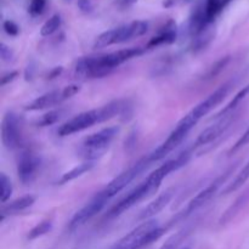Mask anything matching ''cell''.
<instances>
[{
  "label": "cell",
  "instance_id": "obj_1",
  "mask_svg": "<svg viewBox=\"0 0 249 249\" xmlns=\"http://www.w3.org/2000/svg\"><path fill=\"white\" fill-rule=\"evenodd\" d=\"M142 53L143 50L140 48H129L106 53V55L84 57L79 60L75 67V77L79 79L102 78L109 74L114 68L121 66L122 63L138 57Z\"/></svg>",
  "mask_w": 249,
  "mask_h": 249
},
{
  "label": "cell",
  "instance_id": "obj_2",
  "mask_svg": "<svg viewBox=\"0 0 249 249\" xmlns=\"http://www.w3.org/2000/svg\"><path fill=\"white\" fill-rule=\"evenodd\" d=\"M195 125H196V123H195V122L186 114V116L178 123V125L175 126L174 130L170 133V135L168 136L167 140H165L162 145L158 146L153 152H151L150 155L147 156L150 163L163 160V158H165V156H168L172 151H174L175 148L185 140L186 135L190 133V130H191Z\"/></svg>",
  "mask_w": 249,
  "mask_h": 249
},
{
  "label": "cell",
  "instance_id": "obj_3",
  "mask_svg": "<svg viewBox=\"0 0 249 249\" xmlns=\"http://www.w3.org/2000/svg\"><path fill=\"white\" fill-rule=\"evenodd\" d=\"M118 133L119 128L108 126V128H105L88 136L83 143V155H84L85 160L95 162L97 158L101 157Z\"/></svg>",
  "mask_w": 249,
  "mask_h": 249
},
{
  "label": "cell",
  "instance_id": "obj_4",
  "mask_svg": "<svg viewBox=\"0 0 249 249\" xmlns=\"http://www.w3.org/2000/svg\"><path fill=\"white\" fill-rule=\"evenodd\" d=\"M148 164H150V160H148L147 157L140 160L139 162H136L133 167L126 169L125 172L119 174L116 179L112 180V181L105 187L104 191L100 192V195L104 196L106 199H109L112 198V197L117 196V195L121 191H123V190L125 189L138 175H140L141 173L147 168Z\"/></svg>",
  "mask_w": 249,
  "mask_h": 249
},
{
  "label": "cell",
  "instance_id": "obj_5",
  "mask_svg": "<svg viewBox=\"0 0 249 249\" xmlns=\"http://www.w3.org/2000/svg\"><path fill=\"white\" fill-rule=\"evenodd\" d=\"M99 123H101V121H100L99 108L90 109V111L79 113L78 116L73 117L70 121L63 123L58 128L57 134L60 136L72 135V134L79 133V131L85 130V129L91 128L92 125Z\"/></svg>",
  "mask_w": 249,
  "mask_h": 249
},
{
  "label": "cell",
  "instance_id": "obj_6",
  "mask_svg": "<svg viewBox=\"0 0 249 249\" xmlns=\"http://www.w3.org/2000/svg\"><path fill=\"white\" fill-rule=\"evenodd\" d=\"M230 90H231V83H225V84L221 85L220 88H218L215 91L212 92L206 100L199 102L195 108H192L191 111L187 113V116H189L195 123H198L204 116H207L209 112L213 111L216 106H219V105L225 100V97L228 96Z\"/></svg>",
  "mask_w": 249,
  "mask_h": 249
},
{
  "label": "cell",
  "instance_id": "obj_7",
  "mask_svg": "<svg viewBox=\"0 0 249 249\" xmlns=\"http://www.w3.org/2000/svg\"><path fill=\"white\" fill-rule=\"evenodd\" d=\"M190 160V152L181 153L180 156H178L174 160H167L164 164H162L160 167H158L155 172H152L150 174V177L146 179L148 186H150L151 194H155L158 189H160V184H162L163 180L168 177L172 172L180 169L181 167L186 165V163Z\"/></svg>",
  "mask_w": 249,
  "mask_h": 249
},
{
  "label": "cell",
  "instance_id": "obj_8",
  "mask_svg": "<svg viewBox=\"0 0 249 249\" xmlns=\"http://www.w3.org/2000/svg\"><path fill=\"white\" fill-rule=\"evenodd\" d=\"M1 141L7 150H16L22 143L21 123L14 112H7L1 123Z\"/></svg>",
  "mask_w": 249,
  "mask_h": 249
},
{
  "label": "cell",
  "instance_id": "obj_9",
  "mask_svg": "<svg viewBox=\"0 0 249 249\" xmlns=\"http://www.w3.org/2000/svg\"><path fill=\"white\" fill-rule=\"evenodd\" d=\"M41 165L39 156L32 151H23L17 160V174L23 185H28L36 179Z\"/></svg>",
  "mask_w": 249,
  "mask_h": 249
},
{
  "label": "cell",
  "instance_id": "obj_10",
  "mask_svg": "<svg viewBox=\"0 0 249 249\" xmlns=\"http://www.w3.org/2000/svg\"><path fill=\"white\" fill-rule=\"evenodd\" d=\"M158 226L160 225H158L157 220H153V219L146 220L145 223L130 231L128 235L124 236L122 240H119L111 249H141L142 248L143 237Z\"/></svg>",
  "mask_w": 249,
  "mask_h": 249
},
{
  "label": "cell",
  "instance_id": "obj_11",
  "mask_svg": "<svg viewBox=\"0 0 249 249\" xmlns=\"http://www.w3.org/2000/svg\"><path fill=\"white\" fill-rule=\"evenodd\" d=\"M150 195L152 194H151V190H150V186H148L147 181L145 180V181L141 182L140 185H138L133 191L129 192L123 199H121V201H119L118 203H117L111 211H109L108 216L109 218H114V216L121 215V214H123L124 212L130 209L131 207L135 206L138 202L142 201L143 198L148 197Z\"/></svg>",
  "mask_w": 249,
  "mask_h": 249
},
{
  "label": "cell",
  "instance_id": "obj_12",
  "mask_svg": "<svg viewBox=\"0 0 249 249\" xmlns=\"http://www.w3.org/2000/svg\"><path fill=\"white\" fill-rule=\"evenodd\" d=\"M108 199L105 198L101 195H97L92 201H90L87 206L83 207L80 211H78L77 213L74 214V216L72 218L70 223V230L74 231L77 229H79L80 226L85 225L90 219L94 218L95 215L100 213V212L104 209V207L106 206V202Z\"/></svg>",
  "mask_w": 249,
  "mask_h": 249
},
{
  "label": "cell",
  "instance_id": "obj_13",
  "mask_svg": "<svg viewBox=\"0 0 249 249\" xmlns=\"http://www.w3.org/2000/svg\"><path fill=\"white\" fill-rule=\"evenodd\" d=\"M232 119L233 113L226 114V116L218 118V122L212 124L211 126L206 128L201 134H199L198 138H197L196 145L206 146L208 145V143L213 142L214 140H216L219 136H221L226 130H228V128L231 125V123H232Z\"/></svg>",
  "mask_w": 249,
  "mask_h": 249
},
{
  "label": "cell",
  "instance_id": "obj_14",
  "mask_svg": "<svg viewBox=\"0 0 249 249\" xmlns=\"http://www.w3.org/2000/svg\"><path fill=\"white\" fill-rule=\"evenodd\" d=\"M66 100L63 95V90H53V91L46 92L41 96L36 97L33 101L29 102L26 106L27 111H43V109L51 108L53 106H57L61 102Z\"/></svg>",
  "mask_w": 249,
  "mask_h": 249
},
{
  "label": "cell",
  "instance_id": "obj_15",
  "mask_svg": "<svg viewBox=\"0 0 249 249\" xmlns=\"http://www.w3.org/2000/svg\"><path fill=\"white\" fill-rule=\"evenodd\" d=\"M228 174H226L225 177H221V178H219V179H216L215 181L212 182L211 185H208L206 189L202 190V191L199 192L196 197H194V198L190 201L189 206L186 207V215H189V214L196 212L197 209H199L201 207H203L204 204L209 201V199H212V197H213L214 195L216 194V191H218L219 186H220V185L225 181V178L228 177Z\"/></svg>",
  "mask_w": 249,
  "mask_h": 249
},
{
  "label": "cell",
  "instance_id": "obj_16",
  "mask_svg": "<svg viewBox=\"0 0 249 249\" xmlns=\"http://www.w3.org/2000/svg\"><path fill=\"white\" fill-rule=\"evenodd\" d=\"M173 191L172 190H168V191L163 192L156 199H153L148 206H146V208H143L141 211V213L139 214V220H151L153 216H156L157 214H160L168 204L170 203L173 198Z\"/></svg>",
  "mask_w": 249,
  "mask_h": 249
},
{
  "label": "cell",
  "instance_id": "obj_17",
  "mask_svg": "<svg viewBox=\"0 0 249 249\" xmlns=\"http://www.w3.org/2000/svg\"><path fill=\"white\" fill-rule=\"evenodd\" d=\"M248 201H249V192H246V194L241 195V196L236 199L235 203L231 204V206L224 212L220 220H219V224H220V225H226V224L230 223L231 220H233V219H235L236 216L242 212V209L245 208V206L248 203Z\"/></svg>",
  "mask_w": 249,
  "mask_h": 249
},
{
  "label": "cell",
  "instance_id": "obj_18",
  "mask_svg": "<svg viewBox=\"0 0 249 249\" xmlns=\"http://www.w3.org/2000/svg\"><path fill=\"white\" fill-rule=\"evenodd\" d=\"M158 36H153L147 44V48H156V46L163 45V44H172L177 40V27H175L174 22H168L167 26L164 27Z\"/></svg>",
  "mask_w": 249,
  "mask_h": 249
},
{
  "label": "cell",
  "instance_id": "obj_19",
  "mask_svg": "<svg viewBox=\"0 0 249 249\" xmlns=\"http://www.w3.org/2000/svg\"><path fill=\"white\" fill-rule=\"evenodd\" d=\"M34 202H36V198H34V196H32V195H26V196L19 197V198L10 202L9 204H6V206L1 209L2 218H4L5 215H11V214H17L22 211H26L27 208L33 206Z\"/></svg>",
  "mask_w": 249,
  "mask_h": 249
},
{
  "label": "cell",
  "instance_id": "obj_20",
  "mask_svg": "<svg viewBox=\"0 0 249 249\" xmlns=\"http://www.w3.org/2000/svg\"><path fill=\"white\" fill-rule=\"evenodd\" d=\"M125 107H126L125 101H122V100L112 101L109 102V104L105 105V106L100 107L99 108L100 121H101V123H104V122L114 118V117H117L118 114L123 113Z\"/></svg>",
  "mask_w": 249,
  "mask_h": 249
},
{
  "label": "cell",
  "instance_id": "obj_21",
  "mask_svg": "<svg viewBox=\"0 0 249 249\" xmlns=\"http://www.w3.org/2000/svg\"><path fill=\"white\" fill-rule=\"evenodd\" d=\"M94 167H95V162H91V160H85V162L80 163V164H78L77 167H74L73 169L68 170L67 173H65V174L61 177L60 181L58 182H60V184H67V182L78 179V178H80L82 175L89 173Z\"/></svg>",
  "mask_w": 249,
  "mask_h": 249
},
{
  "label": "cell",
  "instance_id": "obj_22",
  "mask_svg": "<svg viewBox=\"0 0 249 249\" xmlns=\"http://www.w3.org/2000/svg\"><path fill=\"white\" fill-rule=\"evenodd\" d=\"M231 0H207L206 2V16L208 21L213 22L215 17L224 10V7L230 4Z\"/></svg>",
  "mask_w": 249,
  "mask_h": 249
},
{
  "label": "cell",
  "instance_id": "obj_23",
  "mask_svg": "<svg viewBox=\"0 0 249 249\" xmlns=\"http://www.w3.org/2000/svg\"><path fill=\"white\" fill-rule=\"evenodd\" d=\"M248 180H249V162L245 165V167H243V169L238 173L237 177L233 179V181L231 182V184L228 185V187L224 190L223 194L229 195V194H232V192L237 191V190H240L241 187H242L243 185L248 181Z\"/></svg>",
  "mask_w": 249,
  "mask_h": 249
},
{
  "label": "cell",
  "instance_id": "obj_24",
  "mask_svg": "<svg viewBox=\"0 0 249 249\" xmlns=\"http://www.w3.org/2000/svg\"><path fill=\"white\" fill-rule=\"evenodd\" d=\"M248 94H249V84L247 85V87L243 88V89L241 90V91H238L237 94H236L235 96H233V99L231 100L230 102H229L228 106H226L225 108L221 109V111L219 112V113H218V118L226 116V114L232 113L233 109H235L237 106H240L241 102H242L243 100L246 99V96H247Z\"/></svg>",
  "mask_w": 249,
  "mask_h": 249
},
{
  "label": "cell",
  "instance_id": "obj_25",
  "mask_svg": "<svg viewBox=\"0 0 249 249\" xmlns=\"http://www.w3.org/2000/svg\"><path fill=\"white\" fill-rule=\"evenodd\" d=\"M113 44H117L116 40V28L109 29V31L104 32L95 39L94 48L95 49H104L107 46H111Z\"/></svg>",
  "mask_w": 249,
  "mask_h": 249
},
{
  "label": "cell",
  "instance_id": "obj_26",
  "mask_svg": "<svg viewBox=\"0 0 249 249\" xmlns=\"http://www.w3.org/2000/svg\"><path fill=\"white\" fill-rule=\"evenodd\" d=\"M61 22H62V18H61V16L58 14L51 16L50 18L43 24V27H41L40 36H51V34H53L61 27Z\"/></svg>",
  "mask_w": 249,
  "mask_h": 249
},
{
  "label": "cell",
  "instance_id": "obj_27",
  "mask_svg": "<svg viewBox=\"0 0 249 249\" xmlns=\"http://www.w3.org/2000/svg\"><path fill=\"white\" fill-rule=\"evenodd\" d=\"M51 229H53V221L44 220L41 221V223H39L38 225L34 226V228L29 231L27 238H28L29 241H33L36 240V238H39L41 237V236L46 235L48 232H50Z\"/></svg>",
  "mask_w": 249,
  "mask_h": 249
},
{
  "label": "cell",
  "instance_id": "obj_28",
  "mask_svg": "<svg viewBox=\"0 0 249 249\" xmlns=\"http://www.w3.org/2000/svg\"><path fill=\"white\" fill-rule=\"evenodd\" d=\"M61 117H62V111H61V109H56V111H49L48 113L43 114V116L38 119L36 124H38L39 126L53 125V124L57 123V122L60 121Z\"/></svg>",
  "mask_w": 249,
  "mask_h": 249
},
{
  "label": "cell",
  "instance_id": "obj_29",
  "mask_svg": "<svg viewBox=\"0 0 249 249\" xmlns=\"http://www.w3.org/2000/svg\"><path fill=\"white\" fill-rule=\"evenodd\" d=\"M0 185H1V194H0V201L1 203H6L10 199L12 194V185L9 178L1 173L0 174Z\"/></svg>",
  "mask_w": 249,
  "mask_h": 249
},
{
  "label": "cell",
  "instance_id": "obj_30",
  "mask_svg": "<svg viewBox=\"0 0 249 249\" xmlns=\"http://www.w3.org/2000/svg\"><path fill=\"white\" fill-rule=\"evenodd\" d=\"M229 61H230V57H229V56H226V57H223V58H220L219 61H216V62L214 63L211 68H209L208 72H207L206 77L204 78H206V79H212V78H215L216 75H219L224 70H225V67L228 66Z\"/></svg>",
  "mask_w": 249,
  "mask_h": 249
},
{
  "label": "cell",
  "instance_id": "obj_31",
  "mask_svg": "<svg viewBox=\"0 0 249 249\" xmlns=\"http://www.w3.org/2000/svg\"><path fill=\"white\" fill-rule=\"evenodd\" d=\"M46 0H31V4H29L28 11L29 14L33 17L39 16V15L43 14L44 9H45Z\"/></svg>",
  "mask_w": 249,
  "mask_h": 249
},
{
  "label": "cell",
  "instance_id": "obj_32",
  "mask_svg": "<svg viewBox=\"0 0 249 249\" xmlns=\"http://www.w3.org/2000/svg\"><path fill=\"white\" fill-rule=\"evenodd\" d=\"M249 143V128L247 129V130L243 133V135L241 136L240 139L237 140V142L233 145V147L231 148L230 150V155H232V153L237 152L238 150H241L242 147H245V146H247Z\"/></svg>",
  "mask_w": 249,
  "mask_h": 249
},
{
  "label": "cell",
  "instance_id": "obj_33",
  "mask_svg": "<svg viewBox=\"0 0 249 249\" xmlns=\"http://www.w3.org/2000/svg\"><path fill=\"white\" fill-rule=\"evenodd\" d=\"M2 28H4V31L11 36H16L17 34L19 33V27L17 26L14 21H10V19L4 21V23H2Z\"/></svg>",
  "mask_w": 249,
  "mask_h": 249
},
{
  "label": "cell",
  "instance_id": "obj_34",
  "mask_svg": "<svg viewBox=\"0 0 249 249\" xmlns=\"http://www.w3.org/2000/svg\"><path fill=\"white\" fill-rule=\"evenodd\" d=\"M0 56H1V60L5 62H10L14 58V53H12L11 49L7 45H5L4 43L0 44Z\"/></svg>",
  "mask_w": 249,
  "mask_h": 249
},
{
  "label": "cell",
  "instance_id": "obj_35",
  "mask_svg": "<svg viewBox=\"0 0 249 249\" xmlns=\"http://www.w3.org/2000/svg\"><path fill=\"white\" fill-rule=\"evenodd\" d=\"M182 236H184L182 231L180 233H178L177 236H173V237L170 238V240H168L167 243H165V245L160 249H175L177 248V246L180 243V241H181Z\"/></svg>",
  "mask_w": 249,
  "mask_h": 249
},
{
  "label": "cell",
  "instance_id": "obj_36",
  "mask_svg": "<svg viewBox=\"0 0 249 249\" xmlns=\"http://www.w3.org/2000/svg\"><path fill=\"white\" fill-rule=\"evenodd\" d=\"M187 2H190V0H163L162 5L164 9H173V7L187 4Z\"/></svg>",
  "mask_w": 249,
  "mask_h": 249
},
{
  "label": "cell",
  "instance_id": "obj_37",
  "mask_svg": "<svg viewBox=\"0 0 249 249\" xmlns=\"http://www.w3.org/2000/svg\"><path fill=\"white\" fill-rule=\"evenodd\" d=\"M62 90H63V95H65L66 100H67V99H70V97L74 96L77 92H79L80 87L79 85H68V87L63 88Z\"/></svg>",
  "mask_w": 249,
  "mask_h": 249
},
{
  "label": "cell",
  "instance_id": "obj_38",
  "mask_svg": "<svg viewBox=\"0 0 249 249\" xmlns=\"http://www.w3.org/2000/svg\"><path fill=\"white\" fill-rule=\"evenodd\" d=\"M78 7L84 14H90L92 11V4L90 0H78Z\"/></svg>",
  "mask_w": 249,
  "mask_h": 249
},
{
  "label": "cell",
  "instance_id": "obj_39",
  "mask_svg": "<svg viewBox=\"0 0 249 249\" xmlns=\"http://www.w3.org/2000/svg\"><path fill=\"white\" fill-rule=\"evenodd\" d=\"M18 75V73L16 72V71H14V72H10L7 73V74H4L1 77V82H0V84H1V87H4V85L9 84L10 82H12V80L15 79V78Z\"/></svg>",
  "mask_w": 249,
  "mask_h": 249
},
{
  "label": "cell",
  "instance_id": "obj_40",
  "mask_svg": "<svg viewBox=\"0 0 249 249\" xmlns=\"http://www.w3.org/2000/svg\"><path fill=\"white\" fill-rule=\"evenodd\" d=\"M116 2L119 7H129L138 2V0H116Z\"/></svg>",
  "mask_w": 249,
  "mask_h": 249
},
{
  "label": "cell",
  "instance_id": "obj_41",
  "mask_svg": "<svg viewBox=\"0 0 249 249\" xmlns=\"http://www.w3.org/2000/svg\"><path fill=\"white\" fill-rule=\"evenodd\" d=\"M61 71H62V68H61V67H60V68H55V70L53 71V73H51V74H49V75H50V77H49V78H55V77H57V75L61 73Z\"/></svg>",
  "mask_w": 249,
  "mask_h": 249
},
{
  "label": "cell",
  "instance_id": "obj_42",
  "mask_svg": "<svg viewBox=\"0 0 249 249\" xmlns=\"http://www.w3.org/2000/svg\"><path fill=\"white\" fill-rule=\"evenodd\" d=\"M184 249H190V248H184Z\"/></svg>",
  "mask_w": 249,
  "mask_h": 249
}]
</instances>
